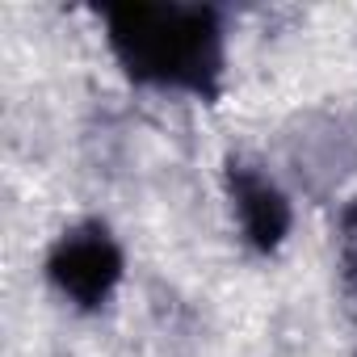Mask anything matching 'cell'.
<instances>
[{
    "label": "cell",
    "instance_id": "cell-3",
    "mask_svg": "<svg viewBox=\"0 0 357 357\" xmlns=\"http://www.w3.org/2000/svg\"><path fill=\"white\" fill-rule=\"evenodd\" d=\"M223 190H227V202H231V215L244 231V244L261 257H273L286 236H290V198L282 194V185L273 176L252 164L248 155H227L223 164Z\"/></svg>",
    "mask_w": 357,
    "mask_h": 357
},
{
    "label": "cell",
    "instance_id": "cell-1",
    "mask_svg": "<svg viewBox=\"0 0 357 357\" xmlns=\"http://www.w3.org/2000/svg\"><path fill=\"white\" fill-rule=\"evenodd\" d=\"M105 43L135 84L215 101L223 93V17L211 5L130 0L105 9Z\"/></svg>",
    "mask_w": 357,
    "mask_h": 357
},
{
    "label": "cell",
    "instance_id": "cell-4",
    "mask_svg": "<svg viewBox=\"0 0 357 357\" xmlns=\"http://www.w3.org/2000/svg\"><path fill=\"white\" fill-rule=\"evenodd\" d=\"M336 265H340L344 290L357 298V202H349L340 211V223H336Z\"/></svg>",
    "mask_w": 357,
    "mask_h": 357
},
{
    "label": "cell",
    "instance_id": "cell-2",
    "mask_svg": "<svg viewBox=\"0 0 357 357\" xmlns=\"http://www.w3.org/2000/svg\"><path fill=\"white\" fill-rule=\"evenodd\" d=\"M126 269V257L105 223H76L68 227L51 252H47V278L51 286L80 311H97L109 303Z\"/></svg>",
    "mask_w": 357,
    "mask_h": 357
}]
</instances>
